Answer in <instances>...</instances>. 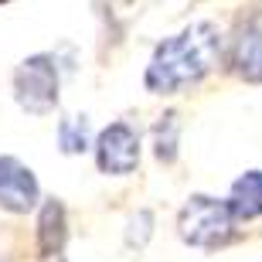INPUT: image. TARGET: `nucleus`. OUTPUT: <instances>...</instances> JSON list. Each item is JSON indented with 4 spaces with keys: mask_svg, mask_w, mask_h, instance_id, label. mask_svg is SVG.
Masks as SVG:
<instances>
[{
    "mask_svg": "<svg viewBox=\"0 0 262 262\" xmlns=\"http://www.w3.org/2000/svg\"><path fill=\"white\" fill-rule=\"evenodd\" d=\"M177 129H181L177 113H167V116L157 123V157L167 160V164L177 157Z\"/></svg>",
    "mask_w": 262,
    "mask_h": 262,
    "instance_id": "10",
    "label": "nucleus"
},
{
    "mask_svg": "<svg viewBox=\"0 0 262 262\" xmlns=\"http://www.w3.org/2000/svg\"><path fill=\"white\" fill-rule=\"evenodd\" d=\"M96 160L102 174H129L140 164V140L126 123H113L99 133Z\"/></svg>",
    "mask_w": 262,
    "mask_h": 262,
    "instance_id": "4",
    "label": "nucleus"
},
{
    "mask_svg": "<svg viewBox=\"0 0 262 262\" xmlns=\"http://www.w3.org/2000/svg\"><path fill=\"white\" fill-rule=\"evenodd\" d=\"M181 238L191 245H201V249H211V245H225L232 238V225H235V211L228 201H218V198H191L181 211Z\"/></svg>",
    "mask_w": 262,
    "mask_h": 262,
    "instance_id": "2",
    "label": "nucleus"
},
{
    "mask_svg": "<svg viewBox=\"0 0 262 262\" xmlns=\"http://www.w3.org/2000/svg\"><path fill=\"white\" fill-rule=\"evenodd\" d=\"M38 201V181L17 157H0V208L31 211Z\"/></svg>",
    "mask_w": 262,
    "mask_h": 262,
    "instance_id": "5",
    "label": "nucleus"
},
{
    "mask_svg": "<svg viewBox=\"0 0 262 262\" xmlns=\"http://www.w3.org/2000/svg\"><path fill=\"white\" fill-rule=\"evenodd\" d=\"M0 4H7V0H0Z\"/></svg>",
    "mask_w": 262,
    "mask_h": 262,
    "instance_id": "11",
    "label": "nucleus"
},
{
    "mask_svg": "<svg viewBox=\"0 0 262 262\" xmlns=\"http://www.w3.org/2000/svg\"><path fill=\"white\" fill-rule=\"evenodd\" d=\"M222 58V34L211 20H194L181 34L157 45L146 65V89L157 96H174L201 82Z\"/></svg>",
    "mask_w": 262,
    "mask_h": 262,
    "instance_id": "1",
    "label": "nucleus"
},
{
    "mask_svg": "<svg viewBox=\"0 0 262 262\" xmlns=\"http://www.w3.org/2000/svg\"><path fill=\"white\" fill-rule=\"evenodd\" d=\"M235 218H259L262 214V170H249L232 184L228 194Z\"/></svg>",
    "mask_w": 262,
    "mask_h": 262,
    "instance_id": "7",
    "label": "nucleus"
},
{
    "mask_svg": "<svg viewBox=\"0 0 262 262\" xmlns=\"http://www.w3.org/2000/svg\"><path fill=\"white\" fill-rule=\"evenodd\" d=\"M235 72L249 82H262V20L242 28L235 41Z\"/></svg>",
    "mask_w": 262,
    "mask_h": 262,
    "instance_id": "6",
    "label": "nucleus"
},
{
    "mask_svg": "<svg viewBox=\"0 0 262 262\" xmlns=\"http://www.w3.org/2000/svg\"><path fill=\"white\" fill-rule=\"evenodd\" d=\"M58 143L65 154H82L89 150V119L85 116H68L58 126Z\"/></svg>",
    "mask_w": 262,
    "mask_h": 262,
    "instance_id": "9",
    "label": "nucleus"
},
{
    "mask_svg": "<svg viewBox=\"0 0 262 262\" xmlns=\"http://www.w3.org/2000/svg\"><path fill=\"white\" fill-rule=\"evenodd\" d=\"M14 99L20 109L45 116L58 106V68L51 55H31L14 72Z\"/></svg>",
    "mask_w": 262,
    "mask_h": 262,
    "instance_id": "3",
    "label": "nucleus"
},
{
    "mask_svg": "<svg viewBox=\"0 0 262 262\" xmlns=\"http://www.w3.org/2000/svg\"><path fill=\"white\" fill-rule=\"evenodd\" d=\"M61 245H65V211L58 201H48L41 211V252L51 259L61 255Z\"/></svg>",
    "mask_w": 262,
    "mask_h": 262,
    "instance_id": "8",
    "label": "nucleus"
}]
</instances>
